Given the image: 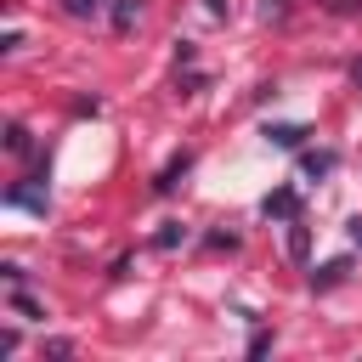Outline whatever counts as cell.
I'll return each instance as SVG.
<instances>
[{
    "label": "cell",
    "mask_w": 362,
    "mask_h": 362,
    "mask_svg": "<svg viewBox=\"0 0 362 362\" xmlns=\"http://www.w3.org/2000/svg\"><path fill=\"white\" fill-rule=\"evenodd\" d=\"M6 204H23V209L45 215V209H51V192H34V187H11V192H6Z\"/></svg>",
    "instance_id": "cell-1"
},
{
    "label": "cell",
    "mask_w": 362,
    "mask_h": 362,
    "mask_svg": "<svg viewBox=\"0 0 362 362\" xmlns=\"http://www.w3.org/2000/svg\"><path fill=\"white\" fill-rule=\"evenodd\" d=\"M266 141L272 147H300L305 141V124H266Z\"/></svg>",
    "instance_id": "cell-2"
},
{
    "label": "cell",
    "mask_w": 362,
    "mask_h": 362,
    "mask_svg": "<svg viewBox=\"0 0 362 362\" xmlns=\"http://www.w3.org/2000/svg\"><path fill=\"white\" fill-rule=\"evenodd\" d=\"M136 17H141V0H119V6H113V28H119V34H130Z\"/></svg>",
    "instance_id": "cell-3"
},
{
    "label": "cell",
    "mask_w": 362,
    "mask_h": 362,
    "mask_svg": "<svg viewBox=\"0 0 362 362\" xmlns=\"http://www.w3.org/2000/svg\"><path fill=\"white\" fill-rule=\"evenodd\" d=\"M68 6V17H107L113 11V0H62Z\"/></svg>",
    "instance_id": "cell-4"
},
{
    "label": "cell",
    "mask_w": 362,
    "mask_h": 362,
    "mask_svg": "<svg viewBox=\"0 0 362 362\" xmlns=\"http://www.w3.org/2000/svg\"><path fill=\"white\" fill-rule=\"evenodd\" d=\"M345 272H351V260H328L322 272H311V283H322V288H328V283H339Z\"/></svg>",
    "instance_id": "cell-5"
},
{
    "label": "cell",
    "mask_w": 362,
    "mask_h": 362,
    "mask_svg": "<svg viewBox=\"0 0 362 362\" xmlns=\"http://www.w3.org/2000/svg\"><path fill=\"white\" fill-rule=\"evenodd\" d=\"M300 170H305V175H328V170H334V153H305Z\"/></svg>",
    "instance_id": "cell-6"
},
{
    "label": "cell",
    "mask_w": 362,
    "mask_h": 362,
    "mask_svg": "<svg viewBox=\"0 0 362 362\" xmlns=\"http://www.w3.org/2000/svg\"><path fill=\"white\" fill-rule=\"evenodd\" d=\"M181 170H187V153H181V158H170V164H164V175H158V181H153V187H158V192H170V187H175V175H181Z\"/></svg>",
    "instance_id": "cell-7"
},
{
    "label": "cell",
    "mask_w": 362,
    "mask_h": 362,
    "mask_svg": "<svg viewBox=\"0 0 362 362\" xmlns=\"http://www.w3.org/2000/svg\"><path fill=\"white\" fill-rule=\"evenodd\" d=\"M266 215H294V192H288V187L272 192V198H266Z\"/></svg>",
    "instance_id": "cell-8"
},
{
    "label": "cell",
    "mask_w": 362,
    "mask_h": 362,
    "mask_svg": "<svg viewBox=\"0 0 362 362\" xmlns=\"http://www.w3.org/2000/svg\"><path fill=\"white\" fill-rule=\"evenodd\" d=\"M6 147H11V153H28V130L11 124V130H6Z\"/></svg>",
    "instance_id": "cell-9"
},
{
    "label": "cell",
    "mask_w": 362,
    "mask_h": 362,
    "mask_svg": "<svg viewBox=\"0 0 362 362\" xmlns=\"http://www.w3.org/2000/svg\"><path fill=\"white\" fill-rule=\"evenodd\" d=\"M351 238H356V243H362V221H351Z\"/></svg>",
    "instance_id": "cell-10"
},
{
    "label": "cell",
    "mask_w": 362,
    "mask_h": 362,
    "mask_svg": "<svg viewBox=\"0 0 362 362\" xmlns=\"http://www.w3.org/2000/svg\"><path fill=\"white\" fill-rule=\"evenodd\" d=\"M351 79H356V85H362V62H356V68H351Z\"/></svg>",
    "instance_id": "cell-11"
}]
</instances>
